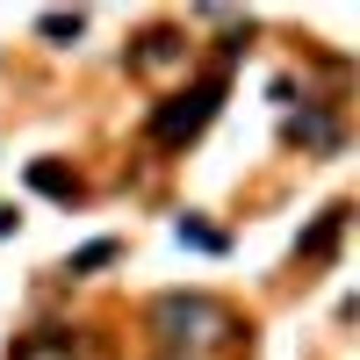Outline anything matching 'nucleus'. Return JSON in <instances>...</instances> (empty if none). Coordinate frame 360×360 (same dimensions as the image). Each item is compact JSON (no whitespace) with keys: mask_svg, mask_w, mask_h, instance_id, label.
Instances as JSON below:
<instances>
[{"mask_svg":"<svg viewBox=\"0 0 360 360\" xmlns=\"http://www.w3.org/2000/svg\"><path fill=\"white\" fill-rule=\"evenodd\" d=\"M173 238H180V245H202V252H224V238H217V231H202V224H188V217L173 224Z\"/></svg>","mask_w":360,"mask_h":360,"instance_id":"3","label":"nucleus"},{"mask_svg":"<svg viewBox=\"0 0 360 360\" xmlns=\"http://www.w3.org/2000/svg\"><path fill=\"white\" fill-rule=\"evenodd\" d=\"M29 180H37L44 195H65V202L79 195V180H65V173H58V166H29Z\"/></svg>","mask_w":360,"mask_h":360,"instance_id":"2","label":"nucleus"},{"mask_svg":"<svg viewBox=\"0 0 360 360\" xmlns=\"http://www.w3.org/2000/svg\"><path fill=\"white\" fill-rule=\"evenodd\" d=\"M15 224H22V217H15V209H0V238H15Z\"/></svg>","mask_w":360,"mask_h":360,"instance_id":"5","label":"nucleus"},{"mask_svg":"<svg viewBox=\"0 0 360 360\" xmlns=\"http://www.w3.org/2000/svg\"><path fill=\"white\" fill-rule=\"evenodd\" d=\"M217 94H224V72H209L202 86H188V94H173L159 115H152V137L159 144H180V137H195L209 115H217Z\"/></svg>","mask_w":360,"mask_h":360,"instance_id":"1","label":"nucleus"},{"mask_svg":"<svg viewBox=\"0 0 360 360\" xmlns=\"http://www.w3.org/2000/svg\"><path fill=\"white\" fill-rule=\"evenodd\" d=\"M44 37H51V44H65V37H79V15H44Z\"/></svg>","mask_w":360,"mask_h":360,"instance_id":"4","label":"nucleus"}]
</instances>
